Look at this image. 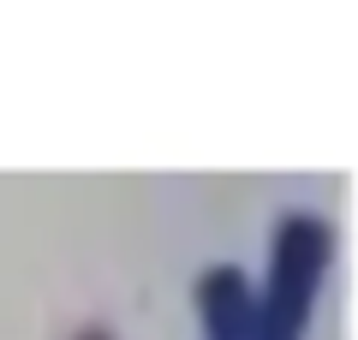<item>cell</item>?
Segmentation results:
<instances>
[{
    "instance_id": "cell-1",
    "label": "cell",
    "mask_w": 358,
    "mask_h": 340,
    "mask_svg": "<svg viewBox=\"0 0 358 340\" xmlns=\"http://www.w3.org/2000/svg\"><path fill=\"white\" fill-rule=\"evenodd\" d=\"M334 269V227L317 209H287L268 239V275L257 292V340H305L322 281Z\"/></svg>"
},
{
    "instance_id": "cell-3",
    "label": "cell",
    "mask_w": 358,
    "mask_h": 340,
    "mask_svg": "<svg viewBox=\"0 0 358 340\" xmlns=\"http://www.w3.org/2000/svg\"><path fill=\"white\" fill-rule=\"evenodd\" d=\"M78 340H114V334H108V328H84Z\"/></svg>"
},
{
    "instance_id": "cell-2",
    "label": "cell",
    "mask_w": 358,
    "mask_h": 340,
    "mask_svg": "<svg viewBox=\"0 0 358 340\" xmlns=\"http://www.w3.org/2000/svg\"><path fill=\"white\" fill-rule=\"evenodd\" d=\"M197 316H203V340H257V292L245 269L215 263L197 281Z\"/></svg>"
}]
</instances>
